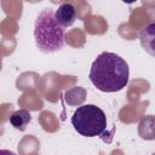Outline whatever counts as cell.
<instances>
[{"mask_svg": "<svg viewBox=\"0 0 155 155\" xmlns=\"http://www.w3.org/2000/svg\"><path fill=\"white\" fill-rule=\"evenodd\" d=\"M127 62L114 52H102L93 61L88 79L102 92H119L128 84Z\"/></svg>", "mask_w": 155, "mask_h": 155, "instance_id": "1", "label": "cell"}, {"mask_svg": "<svg viewBox=\"0 0 155 155\" xmlns=\"http://www.w3.org/2000/svg\"><path fill=\"white\" fill-rule=\"evenodd\" d=\"M35 46L44 53H53L63 48L65 44V29L57 22L52 8L39 12L34 23Z\"/></svg>", "mask_w": 155, "mask_h": 155, "instance_id": "2", "label": "cell"}, {"mask_svg": "<svg viewBox=\"0 0 155 155\" xmlns=\"http://www.w3.org/2000/svg\"><path fill=\"white\" fill-rule=\"evenodd\" d=\"M71 125L74 130L84 137H97L102 136L107 128V116L99 107L85 104L74 111Z\"/></svg>", "mask_w": 155, "mask_h": 155, "instance_id": "3", "label": "cell"}, {"mask_svg": "<svg viewBox=\"0 0 155 155\" xmlns=\"http://www.w3.org/2000/svg\"><path fill=\"white\" fill-rule=\"evenodd\" d=\"M54 16H56L57 22L63 28H67V27L73 25L74 22L76 21V10L73 4L63 2L54 11Z\"/></svg>", "mask_w": 155, "mask_h": 155, "instance_id": "4", "label": "cell"}, {"mask_svg": "<svg viewBox=\"0 0 155 155\" xmlns=\"http://www.w3.org/2000/svg\"><path fill=\"white\" fill-rule=\"evenodd\" d=\"M139 41L142 47L155 58V22L149 23L145 28L142 29L139 34Z\"/></svg>", "mask_w": 155, "mask_h": 155, "instance_id": "5", "label": "cell"}, {"mask_svg": "<svg viewBox=\"0 0 155 155\" xmlns=\"http://www.w3.org/2000/svg\"><path fill=\"white\" fill-rule=\"evenodd\" d=\"M30 120H31V115L25 109L16 110L10 116V124L12 125L13 128L19 131H24L27 128V125L30 122Z\"/></svg>", "mask_w": 155, "mask_h": 155, "instance_id": "6", "label": "cell"}, {"mask_svg": "<svg viewBox=\"0 0 155 155\" xmlns=\"http://www.w3.org/2000/svg\"><path fill=\"white\" fill-rule=\"evenodd\" d=\"M138 133L143 139L155 138V116L148 115L138 125Z\"/></svg>", "mask_w": 155, "mask_h": 155, "instance_id": "7", "label": "cell"}, {"mask_svg": "<svg viewBox=\"0 0 155 155\" xmlns=\"http://www.w3.org/2000/svg\"><path fill=\"white\" fill-rule=\"evenodd\" d=\"M0 155H17V154L11 151V150H7V149H1L0 150Z\"/></svg>", "mask_w": 155, "mask_h": 155, "instance_id": "8", "label": "cell"}]
</instances>
